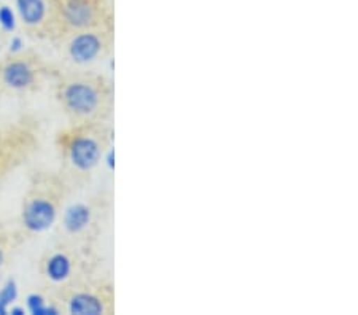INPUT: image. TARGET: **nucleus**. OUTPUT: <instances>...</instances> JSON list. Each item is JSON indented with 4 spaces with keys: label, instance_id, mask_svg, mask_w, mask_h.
I'll return each mask as SVG.
<instances>
[{
    "label": "nucleus",
    "instance_id": "f03ea898",
    "mask_svg": "<svg viewBox=\"0 0 358 315\" xmlns=\"http://www.w3.org/2000/svg\"><path fill=\"white\" fill-rule=\"evenodd\" d=\"M108 123H71L56 137L61 172L72 183L88 182L110 148Z\"/></svg>",
    "mask_w": 358,
    "mask_h": 315
},
{
    "label": "nucleus",
    "instance_id": "f257e3e1",
    "mask_svg": "<svg viewBox=\"0 0 358 315\" xmlns=\"http://www.w3.org/2000/svg\"><path fill=\"white\" fill-rule=\"evenodd\" d=\"M55 96L71 123H108L115 112V83L91 71H75L56 80Z\"/></svg>",
    "mask_w": 358,
    "mask_h": 315
},
{
    "label": "nucleus",
    "instance_id": "6e6552de",
    "mask_svg": "<svg viewBox=\"0 0 358 315\" xmlns=\"http://www.w3.org/2000/svg\"><path fill=\"white\" fill-rule=\"evenodd\" d=\"M42 128L37 118L20 117L0 131V177L21 168L40 147Z\"/></svg>",
    "mask_w": 358,
    "mask_h": 315
},
{
    "label": "nucleus",
    "instance_id": "ddd939ff",
    "mask_svg": "<svg viewBox=\"0 0 358 315\" xmlns=\"http://www.w3.org/2000/svg\"><path fill=\"white\" fill-rule=\"evenodd\" d=\"M15 18H13V13H11V10L8 7H2L0 8V24L7 29H11L15 24Z\"/></svg>",
    "mask_w": 358,
    "mask_h": 315
},
{
    "label": "nucleus",
    "instance_id": "7ed1b4c3",
    "mask_svg": "<svg viewBox=\"0 0 358 315\" xmlns=\"http://www.w3.org/2000/svg\"><path fill=\"white\" fill-rule=\"evenodd\" d=\"M72 183L62 172L37 170L29 179L20 212L22 236H34L55 226L67 204Z\"/></svg>",
    "mask_w": 358,
    "mask_h": 315
},
{
    "label": "nucleus",
    "instance_id": "39448f33",
    "mask_svg": "<svg viewBox=\"0 0 358 315\" xmlns=\"http://www.w3.org/2000/svg\"><path fill=\"white\" fill-rule=\"evenodd\" d=\"M96 250L57 239L38 260V274L50 288H61L88 279L96 269Z\"/></svg>",
    "mask_w": 358,
    "mask_h": 315
},
{
    "label": "nucleus",
    "instance_id": "9d476101",
    "mask_svg": "<svg viewBox=\"0 0 358 315\" xmlns=\"http://www.w3.org/2000/svg\"><path fill=\"white\" fill-rule=\"evenodd\" d=\"M16 8L29 36L57 42L66 34L61 7L50 0H16Z\"/></svg>",
    "mask_w": 358,
    "mask_h": 315
},
{
    "label": "nucleus",
    "instance_id": "9b49d317",
    "mask_svg": "<svg viewBox=\"0 0 358 315\" xmlns=\"http://www.w3.org/2000/svg\"><path fill=\"white\" fill-rule=\"evenodd\" d=\"M61 15L66 32L113 26L106 0H64L61 5Z\"/></svg>",
    "mask_w": 358,
    "mask_h": 315
},
{
    "label": "nucleus",
    "instance_id": "20e7f679",
    "mask_svg": "<svg viewBox=\"0 0 358 315\" xmlns=\"http://www.w3.org/2000/svg\"><path fill=\"white\" fill-rule=\"evenodd\" d=\"M113 207V194L108 191H96L66 204L57 220V239L96 250L97 242L110 225Z\"/></svg>",
    "mask_w": 358,
    "mask_h": 315
},
{
    "label": "nucleus",
    "instance_id": "0eeeda50",
    "mask_svg": "<svg viewBox=\"0 0 358 315\" xmlns=\"http://www.w3.org/2000/svg\"><path fill=\"white\" fill-rule=\"evenodd\" d=\"M53 75V66L36 51H16L0 62V94L34 93Z\"/></svg>",
    "mask_w": 358,
    "mask_h": 315
},
{
    "label": "nucleus",
    "instance_id": "1a4fd4ad",
    "mask_svg": "<svg viewBox=\"0 0 358 315\" xmlns=\"http://www.w3.org/2000/svg\"><path fill=\"white\" fill-rule=\"evenodd\" d=\"M56 43H59L62 56L75 67L85 68L96 66L113 53V26L69 31Z\"/></svg>",
    "mask_w": 358,
    "mask_h": 315
},
{
    "label": "nucleus",
    "instance_id": "423d86ee",
    "mask_svg": "<svg viewBox=\"0 0 358 315\" xmlns=\"http://www.w3.org/2000/svg\"><path fill=\"white\" fill-rule=\"evenodd\" d=\"M55 305L69 315L115 314V285L110 280L83 279L53 290Z\"/></svg>",
    "mask_w": 358,
    "mask_h": 315
},
{
    "label": "nucleus",
    "instance_id": "f8f14e48",
    "mask_svg": "<svg viewBox=\"0 0 358 315\" xmlns=\"http://www.w3.org/2000/svg\"><path fill=\"white\" fill-rule=\"evenodd\" d=\"M11 245H13V237L10 236V233L5 229L2 223H0V272H2L5 265H7Z\"/></svg>",
    "mask_w": 358,
    "mask_h": 315
}]
</instances>
